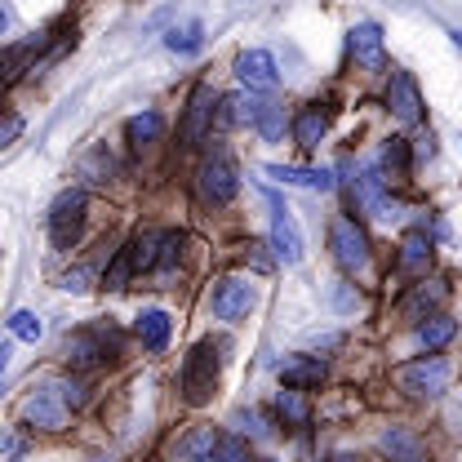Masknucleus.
<instances>
[{
	"label": "nucleus",
	"mask_w": 462,
	"mask_h": 462,
	"mask_svg": "<svg viewBox=\"0 0 462 462\" xmlns=\"http://www.w3.org/2000/svg\"><path fill=\"white\" fill-rule=\"evenodd\" d=\"M449 383H454V365L445 356H422L396 369V387L413 401H436L449 392Z\"/></svg>",
	"instance_id": "obj_1"
},
{
	"label": "nucleus",
	"mask_w": 462,
	"mask_h": 462,
	"mask_svg": "<svg viewBox=\"0 0 462 462\" xmlns=\"http://www.w3.org/2000/svg\"><path fill=\"white\" fill-rule=\"evenodd\" d=\"M218 369H223V360H218V346L214 343H196L187 351V360H182V396L187 404H209L214 396V387H218Z\"/></svg>",
	"instance_id": "obj_2"
},
{
	"label": "nucleus",
	"mask_w": 462,
	"mask_h": 462,
	"mask_svg": "<svg viewBox=\"0 0 462 462\" xmlns=\"http://www.w3.org/2000/svg\"><path fill=\"white\" fill-rule=\"evenodd\" d=\"M85 209H89V196H85L80 187L62 191L54 205H50V240H54V249H71V245L80 240V231H85Z\"/></svg>",
	"instance_id": "obj_3"
},
{
	"label": "nucleus",
	"mask_w": 462,
	"mask_h": 462,
	"mask_svg": "<svg viewBox=\"0 0 462 462\" xmlns=\"http://www.w3.org/2000/svg\"><path fill=\"white\" fill-rule=\"evenodd\" d=\"M329 249H334L338 267H346V272H365L369 267V236H365V227L356 218H338L329 227Z\"/></svg>",
	"instance_id": "obj_4"
},
{
	"label": "nucleus",
	"mask_w": 462,
	"mask_h": 462,
	"mask_svg": "<svg viewBox=\"0 0 462 462\" xmlns=\"http://www.w3.org/2000/svg\"><path fill=\"white\" fill-rule=\"evenodd\" d=\"M67 392L62 387H41V392H32L27 401H23V418L32 422V427H41V431H62L67 427Z\"/></svg>",
	"instance_id": "obj_5"
},
{
	"label": "nucleus",
	"mask_w": 462,
	"mask_h": 462,
	"mask_svg": "<svg viewBox=\"0 0 462 462\" xmlns=\"http://www.w3.org/2000/svg\"><path fill=\"white\" fill-rule=\"evenodd\" d=\"M236 76H240V85H245L249 94H272V89L281 85L276 58L267 54V50H245V54L236 58Z\"/></svg>",
	"instance_id": "obj_6"
},
{
	"label": "nucleus",
	"mask_w": 462,
	"mask_h": 462,
	"mask_svg": "<svg viewBox=\"0 0 462 462\" xmlns=\"http://www.w3.org/2000/svg\"><path fill=\"white\" fill-rule=\"evenodd\" d=\"M272 249H276V258H281L285 267H298V263H302V231H298L293 214H289L276 196H272Z\"/></svg>",
	"instance_id": "obj_7"
},
{
	"label": "nucleus",
	"mask_w": 462,
	"mask_h": 462,
	"mask_svg": "<svg viewBox=\"0 0 462 462\" xmlns=\"http://www.w3.org/2000/svg\"><path fill=\"white\" fill-rule=\"evenodd\" d=\"M236 191H240V178H236V165H231L227 156L205 161V170H200V196L209 205H231Z\"/></svg>",
	"instance_id": "obj_8"
},
{
	"label": "nucleus",
	"mask_w": 462,
	"mask_h": 462,
	"mask_svg": "<svg viewBox=\"0 0 462 462\" xmlns=\"http://www.w3.org/2000/svg\"><path fill=\"white\" fill-rule=\"evenodd\" d=\"M346 50L365 71H383L387 67V50H383V27L378 23H356L346 32Z\"/></svg>",
	"instance_id": "obj_9"
},
{
	"label": "nucleus",
	"mask_w": 462,
	"mask_h": 462,
	"mask_svg": "<svg viewBox=\"0 0 462 462\" xmlns=\"http://www.w3.org/2000/svg\"><path fill=\"white\" fill-rule=\"evenodd\" d=\"M387 107H392V116L404 120V125H418V120H422V94H418V80H413L409 71H392Z\"/></svg>",
	"instance_id": "obj_10"
},
{
	"label": "nucleus",
	"mask_w": 462,
	"mask_h": 462,
	"mask_svg": "<svg viewBox=\"0 0 462 462\" xmlns=\"http://www.w3.org/2000/svg\"><path fill=\"white\" fill-rule=\"evenodd\" d=\"M112 356H116V343L107 346V338H103L98 329H85V334L67 338V365H71V369H94V365H103V360H112Z\"/></svg>",
	"instance_id": "obj_11"
},
{
	"label": "nucleus",
	"mask_w": 462,
	"mask_h": 462,
	"mask_svg": "<svg viewBox=\"0 0 462 462\" xmlns=\"http://www.w3.org/2000/svg\"><path fill=\"white\" fill-rule=\"evenodd\" d=\"M214 129V89L209 85H200L196 94H191V103H187V120H182V143L191 147V143H200L205 134Z\"/></svg>",
	"instance_id": "obj_12"
},
{
	"label": "nucleus",
	"mask_w": 462,
	"mask_h": 462,
	"mask_svg": "<svg viewBox=\"0 0 462 462\" xmlns=\"http://www.w3.org/2000/svg\"><path fill=\"white\" fill-rule=\"evenodd\" d=\"M249 307H254V289L245 281H218V289H214V316L218 320H245Z\"/></svg>",
	"instance_id": "obj_13"
},
{
	"label": "nucleus",
	"mask_w": 462,
	"mask_h": 462,
	"mask_svg": "<svg viewBox=\"0 0 462 462\" xmlns=\"http://www.w3.org/2000/svg\"><path fill=\"white\" fill-rule=\"evenodd\" d=\"M445 298H449V285H445V281H427V285H413V293L404 298V307H401L404 320H418V325H422L427 316H436V307H440Z\"/></svg>",
	"instance_id": "obj_14"
},
{
	"label": "nucleus",
	"mask_w": 462,
	"mask_h": 462,
	"mask_svg": "<svg viewBox=\"0 0 462 462\" xmlns=\"http://www.w3.org/2000/svg\"><path fill=\"white\" fill-rule=\"evenodd\" d=\"M267 178L285 182V187H302V191H334V173L329 170H298V165H267Z\"/></svg>",
	"instance_id": "obj_15"
},
{
	"label": "nucleus",
	"mask_w": 462,
	"mask_h": 462,
	"mask_svg": "<svg viewBox=\"0 0 462 462\" xmlns=\"http://www.w3.org/2000/svg\"><path fill=\"white\" fill-rule=\"evenodd\" d=\"M378 445H383V454H387L392 462H422L427 458V445H422L409 427H387Z\"/></svg>",
	"instance_id": "obj_16"
},
{
	"label": "nucleus",
	"mask_w": 462,
	"mask_h": 462,
	"mask_svg": "<svg viewBox=\"0 0 462 462\" xmlns=\"http://www.w3.org/2000/svg\"><path fill=\"white\" fill-rule=\"evenodd\" d=\"M325 129H329V112H320V103H311L307 112L293 116V143L302 152H316L320 138H325Z\"/></svg>",
	"instance_id": "obj_17"
},
{
	"label": "nucleus",
	"mask_w": 462,
	"mask_h": 462,
	"mask_svg": "<svg viewBox=\"0 0 462 462\" xmlns=\"http://www.w3.org/2000/svg\"><path fill=\"white\" fill-rule=\"evenodd\" d=\"M165 240H170V231H147V236H134V240H129V249H134V267H138V272L161 267V258H165Z\"/></svg>",
	"instance_id": "obj_18"
},
{
	"label": "nucleus",
	"mask_w": 462,
	"mask_h": 462,
	"mask_svg": "<svg viewBox=\"0 0 462 462\" xmlns=\"http://www.w3.org/2000/svg\"><path fill=\"white\" fill-rule=\"evenodd\" d=\"M170 329H173L170 316H165V311H156V307L138 316V338H143L147 351H165V346H170Z\"/></svg>",
	"instance_id": "obj_19"
},
{
	"label": "nucleus",
	"mask_w": 462,
	"mask_h": 462,
	"mask_svg": "<svg viewBox=\"0 0 462 462\" xmlns=\"http://www.w3.org/2000/svg\"><path fill=\"white\" fill-rule=\"evenodd\" d=\"M454 334H458V320H449L445 311H436V316H427L418 325V343L427 346V351H440L445 343H454Z\"/></svg>",
	"instance_id": "obj_20"
},
{
	"label": "nucleus",
	"mask_w": 462,
	"mask_h": 462,
	"mask_svg": "<svg viewBox=\"0 0 462 462\" xmlns=\"http://www.w3.org/2000/svg\"><path fill=\"white\" fill-rule=\"evenodd\" d=\"M281 383L285 387H320L325 383V365L320 360H289V365H281Z\"/></svg>",
	"instance_id": "obj_21"
},
{
	"label": "nucleus",
	"mask_w": 462,
	"mask_h": 462,
	"mask_svg": "<svg viewBox=\"0 0 462 462\" xmlns=\"http://www.w3.org/2000/svg\"><path fill=\"white\" fill-rule=\"evenodd\" d=\"M427 258H431V236H427L422 227H413L401 240V267L404 272H422V267H427Z\"/></svg>",
	"instance_id": "obj_22"
},
{
	"label": "nucleus",
	"mask_w": 462,
	"mask_h": 462,
	"mask_svg": "<svg viewBox=\"0 0 462 462\" xmlns=\"http://www.w3.org/2000/svg\"><path fill=\"white\" fill-rule=\"evenodd\" d=\"M125 134H129V143L143 152V147H152L161 134H165V120L161 112H143V116H129V125H125Z\"/></svg>",
	"instance_id": "obj_23"
},
{
	"label": "nucleus",
	"mask_w": 462,
	"mask_h": 462,
	"mask_svg": "<svg viewBox=\"0 0 462 462\" xmlns=\"http://www.w3.org/2000/svg\"><path fill=\"white\" fill-rule=\"evenodd\" d=\"M218 440H223V436H218L214 427H196V431L178 445V454H182V458H191V462H209L214 458V449H218Z\"/></svg>",
	"instance_id": "obj_24"
},
{
	"label": "nucleus",
	"mask_w": 462,
	"mask_h": 462,
	"mask_svg": "<svg viewBox=\"0 0 462 462\" xmlns=\"http://www.w3.org/2000/svg\"><path fill=\"white\" fill-rule=\"evenodd\" d=\"M383 173H387V182H404L409 178V143L404 138H392L383 147Z\"/></svg>",
	"instance_id": "obj_25"
},
{
	"label": "nucleus",
	"mask_w": 462,
	"mask_h": 462,
	"mask_svg": "<svg viewBox=\"0 0 462 462\" xmlns=\"http://www.w3.org/2000/svg\"><path fill=\"white\" fill-rule=\"evenodd\" d=\"M276 413L285 418L289 427H307V422H311V409H307V401H302V392H298V387H289V392L276 396Z\"/></svg>",
	"instance_id": "obj_26"
},
{
	"label": "nucleus",
	"mask_w": 462,
	"mask_h": 462,
	"mask_svg": "<svg viewBox=\"0 0 462 462\" xmlns=\"http://www.w3.org/2000/svg\"><path fill=\"white\" fill-rule=\"evenodd\" d=\"M165 45H170L173 54H196L205 45V27L200 23H182V27H173L170 36H165Z\"/></svg>",
	"instance_id": "obj_27"
},
{
	"label": "nucleus",
	"mask_w": 462,
	"mask_h": 462,
	"mask_svg": "<svg viewBox=\"0 0 462 462\" xmlns=\"http://www.w3.org/2000/svg\"><path fill=\"white\" fill-rule=\"evenodd\" d=\"M254 129H258L267 143H281V138H285V129H289V120H285V112H281L276 103H263V112H258V120H254Z\"/></svg>",
	"instance_id": "obj_28"
},
{
	"label": "nucleus",
	"mask_w": 462,
	"mask_h": 462,
	"mask_svg": "<svg viewBox=\"0 0 462 462\" xmlns=\"http://www.w3.org/2000/svg\"><path fill=\"white\" fill-rule=\"evenodd\" d=\"M138 267H134V249L125 245V249H116V258H112V267L103 272V285L107 289H125L129 285V276H134Z\"/></svg>",
	"instance_id": "obj_29"
},
{
	"label": "nucleus",
	"mask_w": 462,
	"mask_h": 462,
	"mask_svg": "<svg viewBox=\"0 0 462 462\" xmlns=\"http://www.w3.org/2000/svg\"><path fill=\"white\" fill-rule=\"evenodd\" d=\"M41 334H45V325H41V316H36V311H14V316H9V338L36 343Z\"/></svg>",
	"instance_id": "obj_30"
},
{
	"label": "nucleus",
	"mask_w": 462,
	"mask_h": 462,
	"mask_svg": "<svg viewBox=\"0 0 462 462\" xmlns=\"http://www.w3.org/2000/svg\"><path fill=\"white\" fill-rule=\"evenodd\" d=\"M209 462H249V445H245L240 436H223Z\"/></svg>",
	"instance_id": "obj_31"
},
{
	"label": "nucleus",
	"mask_w": 462,
	"mask_h": 462,
	"mask_svg": "<svg viewBox=\"0 0 462 462\" xmlns=\"http://www.w3.org/2000/svg\"><path fill=\"white\" fill-rule=\"evenodd\" d=\"M18 134H23V116L9 112V116H5V129H0V147H9V143H14Z\"/></svg>",
	"instance_id": "obj_32"
},
{
	"label": "nucleus",
	"mask_w": 462,
	"mask_h": 462,
	"mask_svg": "<svg viewBox=\"0 0 462 462\" xmlns=\"http://www.w3.org/2000/svg\"><path fill=\"white\" fill-rule=\"evenodd\" d=\"M62 289H67V293H85V289H89V276L76 267V272H67V276H62Z\"/></svg>",
	"instance_id": "obj_33"
},
{
	"label": "nucleus",
	"mask_w": 462,
	"mask_h": 462,
	"mask_svg": "<svg viewBox=\"0 0 462 462\" xmlns=\"http://www.w3.org/2000/svg\"><path fill=\"white\" fill-rule=\"evenodd\" d=\"M62 392H67V404H71V409L85 404V387H80V383H62Z\"/></svg>",
	"instance_id": "obj_34"
},
{
	"label": "nucleus",
	"mask_w": 462,
	"mask_h": 462,
	"mask_svg": "<svg viewBox=\"0 0 462 462\" xmlns=\"http://www.w3.org/2000/svg\"><path fill=\"white\" fill-rule=\"evenodd\" d=\"M18 454H23V436L14 431V436L5 440V458H18Z\"/></svg>",
	"instance_id": "obj_35"
},
{
	"label": "nucleus",
	"mask_w": 462,
	"mask_h": 462,
	"mask_svg": "<svg viewBox=\"0 0 462 462\" xmlns=\"http://www.w3.org/2000/svg\"><path fill=\"white\" fill-rule=\"evenodd\" d=\"M454 41H458V45H462V32H454Z\"/></svg>",
	"instance_id": "obj_36"
},
{
	"label": "nucleus",
	"mask_w": 462,
	"mask_h": 462,
	"mask_svg": "<svg viewBox=\"0 0 462 462\" xmlns=\"http://www.w3.org/2000/svg\"><path fill=\"white\" fill-rule=\"evenodd\" d=\"M249 462H254V458H249Z\"/></svg>",
	"instance_id": "obj_37"
}]
</instances>
